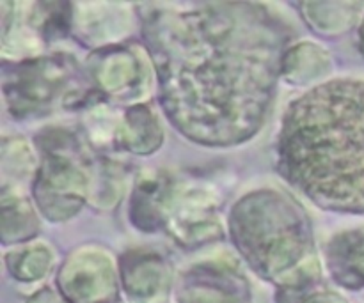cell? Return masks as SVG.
Wrapping results in <instances>:
<instances>
[{
  "mask_svg": "<svg viewBox=\"0 0 364 303\" xmlns=\"http://www.w3.org/2000/svg\"><path fill=\"white\" fill-rule=\"evenodd\" d=\"M279 165L290 183L329 209H364V82L336 80L291 103Z\"/></svg>",
  "mask_w": 364,
  "mask_h": 303,
  "instance_id": "6da1fadb",
  "label": "cell"
}]
</instances>
